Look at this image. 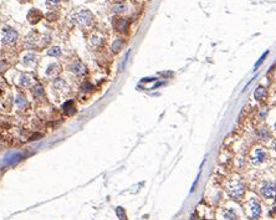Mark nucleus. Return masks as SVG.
Wrapping results in <instances>:
<instances>
[{
	"instance_id": "1",
	"label": "nucleus",
	"mask_w": 276,
	"mask_h": 220,
	"mask_svg": "<svg viewBox=\"0 0 276 220\" xmlns=\"http://www.w3.org/2000/svg\"><path fill=\"white\" fill-rule=\"evenodd\" d=\"M226 191H228V194L233 198V199L240 200L243 198V195H244V185H243V183L240 180H238V179L231 180L228 184Z\"/></svg>"
},
{
	"instance_id": "2",
	"label": "nucleus",
	"mask_w": 276,
	"mask_h": 220,
	"mask_svg": "<svg viewBox=\"0 0 276 220\" xmlns=\"http://www.w3.org/2000/svg\"><path fill=\"white\" fill-rule=\"evenodd\" d=\"M92 14L88 11V10H82V11H79L76 13L74 15V21L77 23L79 25H82V26H87L92 23Z\"/></svg>"
},
{
	"instance_id": "3",
	"label": "nucleus",
	"mask_w": 276,
	"mask_h": 220,
	"mask_svg": "<svg viewBox=\"0 0 276 220\" xmlns=\"http://www.w3.org/2000/svg\"><path fill=\"white\" fill-rule=\"evenodd\" d=\"M18 40V32L13 29H4L3 31V42L5 45L14 44Z\"/></svg>"
},
{
	"instance_id": "4",
	"label": "nucleus",
	"mask_w": 276,
	"mask_h": 220,
	"mask_svg": "<svg viewBox=\"0 0 276 220\" xmlns=\"http://www.w3.org/2000/svg\"><path fill=\"white\" fill-rule=\"evenodd\" d=\"M260 193L263 194L265 198L270 199V198H274L276 194V184L274 183H265L260 189Z\"/></svg>"
},
{
	"instance_id": "5",
	"label": "nucleus",
	"mask_w": 276,
	"mask_h": 220,
	"mask_svg": "<svg viewBox=\"0 0 276 220\" xmlns=\"http://www.w3.org/2000/svg\"><path fill=\"white\" fill-rule=\"evenodd\" d=\"M266 158V152L263 148H256L251 154V162L254 164H261Z\"/></svg>"
},
{
	"instance_id": "6",
	"label": "nucleus",
	"mask_w": 276,
	"mask_h": 220,
	"mask_svg": "<svg viewBox=\"0 0 276 220\" xmlns=\"http://www.w3.org/2000/svg\"><path fill=\"white\" fill-rule=\"evenodd\" d=\"M249 209H250V218H252V219L258 218L261 214V207H260L259 202L255 199H252L249 203Z\"/></svg>"
},
{
	"instance_id": "7",
	"label": "nucleus",
	"mask_w": 276,
	"mask_h": 220,
	"mask_svg": "<svg viewBox=\"0 0 276 220\" xmlns=\"http://www.w3.org/2000/svg\"><path fill=\"white\" fill-rule=\"evenodd\" d=\"M68 68L71 70L74 74H76V75H83V74H86V67H85V65H83L81 61H75V62H72L71 65L68 66Z\"/></svg>"
},
{
	"instance_id": "8",
	"label": "nucleus",
	"mask_w": 276,
	"mask_h": 220,
	"mask_svg": "<svg viewBox=\"0 0 276 220\" xmlns=\"http://www.w3.org/2000/svg\"><path fill=\"white\" fill-rule=\"evenodd\" d=\"M128 21L126 19H115L113 20V27L117 30V31H126L128 29Z\"/></svg>"
},
{
	"instance_id": "9",
	"label": "nucleus",
	"mask_w": 276,
	"mask_h": 220,
	"mask_svg": "<svg viewBox=\"0 0 276 220\" xmlns=\"http://www.w3.org/2000/svg\"><path fill=\"white\" fill-rule=\"evenodd\" d=\"M41 18H42V14L38 9H31L30 13L27 14V19H29L31 24H36L39 20H41Z\"/></svg>"
},
{
	"instance_id": "10",
	"label": "nucleus",
	"mask_w": 276,
	"mask_h": 220,
	"mask_svg": "<svg viewBox=\"0 0 276 220\" xmlns=\"http://www.w3.org/2000/svg\"><path fill=\"white\" fill-rule=\"evenodd\" d=\"M23 157V154L21 153H18V152H13L10 154H8L5 157V163H8V164H13V163H16L21 159Z\"/></svg>"
},
{
	"instance_id": "11",
	"label": "nucleus",
	"mask_w": 276,
	"mask_h": 220,
	"mask_svg": "<svg viewBox=\"0 0 276 220\" xmlns=\"http://www.w3.org/2000/svg\"><path fill=\"white\" fill-rule=\"evenodd\" d=\"M62 108H63V112H65L67 116H72L74 113L76 112V108H75V103H74V101H67L65 104L62 106Z\"/></svg>"
},
{
	"instance_id": "12",
	"label": "nucleus",
	"mask_w": 276,
	"mask_h": 220,
	"mask_svg": "<svg viewBox=\"0 0 276 220\" xmlns=\"http://www.w3.org/2000/svg\"><path fill=\"white\" fill-rule=\"evenodd\" d=\"M266 96V88L264 86H258L256 90L254 91V98L258 101L260 100H263V98Z\"/></svg>"
},
{
	"instance_id": "13",
	"label": "nucleus",
	"mask_w": 276,
	"mask_h": 220,
	"mask_svg": "<svg viewBox=\"0 0 276 220\" xmlns=\"http://www.w3.org/2000/svg\"><path fill=\"white\" fill-rule=\"evenodd\" d=\"M256 134H258L259 139H263V141H265V139H269V138H270V131H269V129L266 128V127H263V128L258 129Z\"/></svg>"
},
{
	"instance_id": "14",
	"label": "nucleus",
	"mask_w": 276,
	"mask_h": 220,
	"mask_svg": "<svg viewBox=\"0 0 276 220\" xmlns=\"http://www.w3.org/2000/svg\"><path fill=\"white\" fill-rule=\"evenodd\" d=\"M123 46V40L122 39H117L115 40V42L112 44V51L113 52H118L121 50V47Z\"/></svg>"
},
{
	"instance_id": "15",
	"label": "nucleus",
	"mask_w": 276,
	"mask_h": 220,
	"mask_svg": "<svg viewBox=\"0 0 276 220\" xmlns=\"http://www.w3.org/2000/svg\"><path fill=\"white\" fill-rule=\"evenodd\" d=\"M31 82V77L29 75H21L20 76V85L21 86H29Z\"/></svg>"
},
{
	"instance_id": "16",
	"label": "nucleus",
	"mask_w": 276,
	"mask_h": 220,
	"mask_svg": "<svg viewBox=\"0 0 276 220\" xmlns=\"http://www.w3.org/2000/svg\"><path fill=\"white\" fill-rule=\"evenodd\" d=\"M224 216L228 220H236V214L234 213V210H231V209L225 210L224 211Z\"/></svg>"
},
{
	"instance_id": "17",
	"label": "nucleus",
	"mask_w": 276,
	"mask_h": 220,
	"mask_svg": "<svg viewBox=\"0 0 276 220\" xmlns=\"http://www.w3.org/2000/svg\"><path fill=\"white\" fill-rule=\"evenodd\" d=\"M61 54V50H60V47H57V46H54V47H51L50 50L47 51V55H50V56H59Z\"/></svg>"
},
{
	"instance_id": "18",
	"label": "nucleus",
	"mask_w": 276,
	"mask_h": 220,
	"mask_svg": "<svg viewBox=\"0 0 276 220\" xmlns=\"http://www.w3.org/2000/svg\"><path fill=\"white\" fill-rule=\"evenodd\" d=\"M57 68H59V66L56 65V63H52V65L49 66V70L46 71V74H47V75H52L54 72H56V71H57Z\"/></svg>"
},
{
	"instance_id": "19",
	"label": "nucleus",
	"mask_w": 276,
	"mask_h": 220,
	"mask_svg": "<svg viewBox=\"0 0 276 220\" xmlns=\"http://www.w3.org/2000/svg\"><path fill=\"white\" fill-rule=\"evenodd\" d=\"M127 9V6L124 4H119V5H115L113 6V11L115 13H119V11H124Z\"/></svg>"
},
{
	"instance_id": "20",
	"label": "nucleus",
	"mask_w": 276,
	"mask_h": 220,
	"mask_svg": "<svg viewBox=\"0 0 276 220\" xmlns=\"http://www.w3.org/2000/svg\"><path fill=\"white\" fill-rule=\"evenodd\" d=\"M116 213H117V215L119 216V219H121V220H126V213H124V210L122 208H117Z\"/></svg>"
},
{
	"instance_id": "21",
	"label": "nucleus",
	"mask_w": 276,
	"mask_h": 220,
	"mask_svg": "<svg viewBox=\"0 0 276 220\" xmlns=\"http://www.w3.org/2000/svg\"><path fill=\"white\" fill-rule=\"evenodd\" d=\"M42 93H44V91H42V86H36V87H35V95H36L38 97L41 96Z\"/></svg>"
},
{
	"instance_id": "22",
	"label": "nucleus",
	"mask_w": 276,
	"mask_h": 220,
	"mask_svg": "<svg viewBox=\"0 0 276 220\" xmlns=\"http://www.w3.org/2000/svg\"><path fill=\"white\" fill-rule=\"evenodd\" d=\"M267 54H269V52H265V55H264V56H261V59H260V60H259V61H258V62L255 63V68H258V67L260 66V63H261V62L264 61V59L266 57V55H267Z\"/></svg>"
},
{
	"instance_id": "23",
	"label": "nucleus",
	"mask_w": 276,
	"mask_h": 220,
	"mask_svg": "<svg viewBox=\"0 0 276 220\" xmlns=\"http://www.w3.org/2000/svg\"><path fill=\"white\" fill-rule=\"evenodd\" d=\"M60 0H47V4H51V5H55V4H59Z\"/></svg>"
},
{
	"instance_id": "24",
	"label": "nucleus",
	"mask_w": 276,
	"mask_h": 220,
	"mask_svg": "<svg viewBox=\"0 0 276 220\" xmlns=\"http://www.w3.org/2000/svg\"><path fill=\"white\" fill-rule=\"evenodd\" d=\"M266 113H267V110H265V111H261V112H260V118L265 117V116H266Z\"/></svg>"
},
{
	"instance_id": "25",
	"label": "nucleus",
	"mask_w": 276,
	"mask_h": 220,
	"mask_svg": "<svg viewBox=\"0 0 276 220\" xmlns=\"http://www.w3.org/2000/svg\"><path fill=\"white\" fill-rule=\"evenodd\" d=\"M271 147H272V149H275V151H276V139H274V142H272Z\"/></svg>"
},
{
	"instance_id": "26",
	"label": "nucleus",
	"mask_w": 276,
	"mask_h": 220,
	"mask_svg": "<svg viewBox=\"0 0 276 220\" xmlns=\"http://www.w3.org/2000/svg\"><path fill=\"white\" fill-rule=\"evenodd\" d=\"M19 1H21V3H25V1H27V0H19Z\"/></svg>"
},
{
	"instance_id": "27",
	"label": "nucleus",
	"mask_w": 276,
	"mask_h": 220,
	"mask_svg": "<svg viewBox=\"0 0 276 220\" xmlns=\"http://www.w3.org/2000/svg\"><path fill=\"white\" fill-rule=\"evenodd\" d=\"M116 1H119V3H121V1H123V0H116Z\"/></svg>"
},
{
	"instance_id": "28",
	"label": "nucleus",
	"mask_w": 276,
	"mask_h": 220,
	"mask_svg": "<svg viewBox=\"0 0 276 220\" xmlns=\"http://www.w3.org/2000/svg\"><path fill=\"white\" fill-rule=\"evenodd\" d=\"M275 131H276V123H275Z\"/></svg>"
},
{
	"instance_id": "29",
	"label": "nucleus",
	"mask_w": 276,
	"mask_h": 220,
	"mask_svg": "<svg viewBox=\"0 0 276 220\" xmlns=\"http://www.w3.org/2000/svg\"><path fill=\"white\" fill-rule=\"evenodd\" d=\"M275 200H276V194H275Z\"/></svg>"
}]
</instances>
